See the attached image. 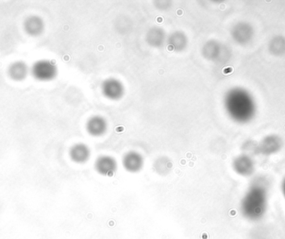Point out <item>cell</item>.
Masks as SVG:
<instances>
[{
	"instance_id": "cell-1",
	"label": "cell",
	"mask_w": 285,
	"mask_h": 239,
	"mask_svg": "<svg viewBox=\"0 0 285 239\" xmlns=\"http://www.w3.org/2000/svg\"><path fill=\"white\" fill-rule=\"evenodd\" d=\"M224 106L232 119L244 122L252 116L254 105L246 92L240 89H233L224 98Z\"/></svg>"
},
{
	"instance_id": "cell-2",
	"label": "cell",
	"mask_w": 285,
	"mask_h": 239,
	"mask_svg": "<svg viewBox=\"0 0 285 239\" xmlns=\"http://www.w3.org/2000/svg\"><path fill=\"white\" fill-rule=\"evenodd\" d=\"M32 74L39 81H51L58 75V67L51 60H41L33 64Z\"/></svg>"
},
{
	"instance_id": "cell-3",
	"label": "cell",
	"mask_w": 285,
	"mask_h": 239,
	"mask_svg": "<svg viewBox=\"0 0 285 239\" xmlns=\"http://www.w3.org/2000/svg\"><path fill=\"white\" fill-rule=\"evenodd\" d=\"M103 95L111 100H119L125 95V88L124 84L116 78L106 79L102 83Z\"/></svg>"
},
{
	"instance_id": "cell-4",
	"label": "cell",
	"mask_w": 285,
	"mask_h": 239,
	"mask_svg": "<svg viewBox=\"0 0 285 239\" xmlns=\"http://www.w3.org/2000/svg\"><path fill=\"white\" fill-rule=\"evenodd\" d=\"M94 167L100 175L112 177L117 172L118 163L113 156L104 155L98 157L94 163Z\"/></svg>"
},
{
	"instance_id": "cell-5",
	"label": "cell",
	"mask_w": 285,
	"mask_h": 239,
	"mask_svg": "<svg viewBox=\"0 0 285 239\" xmlns=\"http://www.w3.org/2000/svg\"><path fill=\"white\" fill-rule=\"evenodd\" d=\"M123 166L125 169L131 173L140 172L144 167V157L140 153L135 150H130L123 157Z\"/></svg>"
},
{
	"instance_id": "cell-6",
	"label": "cell",
	"mask_w": 285,
	"mask_h": 239,
	"mask_svg": "<svg viewBox=\"0 0 285 239\" xmlns=\"http://www.w3.org/2000/svg\"><path fill=\"white\" fill-rule=\"evenodd\" d=\"M86 131L94 137L104 136L108 131V122L104 117L94 116L87 120Z\"/></svg>"
},
{
	"instance_id": "cell-7",
	"label": "cell",
	"mask_w": 285,
	"mask_h": 239,
	"mask_svg": "<svg viewBox=\"0 0 285 239\" xmlns=\"http://www.w3.org/2000/svg\"><path fill=\"white\" fill-rule=\"evenodd\" d=\"M166 43L169 50L175 52H183L188 47V36L183 31H174L167 38Z\"/></svg>"
},
{
	"instance_id": "cell-8",
	"label": "cell",
	"mask_w": 285,
	"mask_h": 239,
	"mask_svg": "<svg viewBox=\"0 0 285 239\" xmlns=\"http://www.w3.org/2000/svg\"><path fill=\"white\" fill-rule=\"evenodd\" d=\"M166 33L163 28L158 26H154L147 31L145 39L147 44L154 48L163 47L167 42Z\"/></svg>"
},
{
	"instance_id": "cell-9",
	"label": "cell",
	"mask_w": 285,
	"mask_h": 239,
	"mask_svg": "<svg viewBox=\"0 0 285 239\" xmlns=\"http://www.w3.org/2000/svg\"><path fill=\"white\" fill-rule=\"evenodd\" d=\"M91 156V150L84 143H77L70 148V156L75 163L83 164L89 161Z\"/></svg>"
},
{
	"instance_id": "cell-10",
	"label": "cell",
	"mask_w": 285,
	"mask_h": 239,
	"mask_svg": "<svg viewBox=\"0 0 285 239\" xmlns=\"http://www.w3.org/2000/svg\"><path fill=\"white\" fill-rule=\"evenodd\" d=\"M222 51L221 44L216 40H208L203 46L202 56L208 60L217 61L221 57Z\"/></svg>"
},
{
	"instance_id": "cell-11",
	"label": "cell",
	"mask_w": 285,
	"mask_h": 239,
	"mask_svg": "<svg viewBox=\"0 0 285 239\" xmlns=\"http://www.w3.org/2000/svg\"><path fill=\"white\" fill-rule=\"evenodd\" d=\"M25 30L32 36H38L45 30V23L41 18L36 15L28 17L25 22Z\"/></svg>"
},
{
	"instance_id": "cell-12",
	"label": "cell",
	"mask_w": 285,
	"mask_h": 239,
	"mask_svg": "<svg viewBox=\"0 0 285 239\" xmlns=\"http://www.w3.org/2000/svg\"><path fill=\"white\" fill-rule=\"evenodd\" d=\"M28 65L23 61L14 62L8 69L9 76L17 81L25 80L28 75Z\"/></svg>"
},
{
	"instance_id": "cell-13",
	"label": "cell",
	"mask_w": 285,
	"mask_h": 239,
	"mask_svg": "<svg viewBox=\"0 0 285 239\" xmlns=\"http://www.w3.org/2000/svg\"><path fill=\"white\" fill-rule=\"evenodd\" d=\"M153 168L155 173L160 176H167L173 168V162L167 156H159L155 160Z\"/></svg>"
},
{
	"instance_id": "cell-14",
	"label": "cell",
	"mask_w": 285,
	"mask_h": 239,
	"mask_svg": "<svg viewBox=\"0 0 285 239\" xmlns=\"http://www.w3.org/2000/svg\"><path fill=\"white\" fill-rule=\"evenodd\" d=\"M282 190H283V194H284V197L285 198V179L284 182H283V186H282Z\"/></svg>"
}]
</instances>
